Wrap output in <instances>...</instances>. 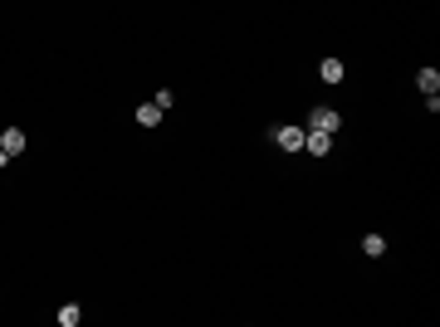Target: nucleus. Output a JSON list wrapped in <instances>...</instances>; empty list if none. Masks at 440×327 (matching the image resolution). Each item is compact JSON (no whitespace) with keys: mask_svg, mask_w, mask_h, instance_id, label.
<instances>
[{"mask_svg":"<svg viewBox=\"0 0 440 327\" xmlns=\"http://www.w3.org/2000/svg\"><path fill=\"white\" fill-rule=\"evenodd\" d=\"M337 127H342V112H337V108H313V112H309V127H304V132H328V137H332Z\"/></svg>","mask_w":440,"mask_h":327,"instance_id":"obj_1","label":"nucleus"},{"mask_svg":"<svg viewBox=\"0 0 440 327\" xmlns=\"http://www.w3.org/2000/svg\"><path fill=\"white\" fill-rule=\"evenodd\" d=\"M274 142H279V152H304V127L284 122V127H274Z\"/></svg>","mask_w":440,"mask_h":327,"instance_id":"obj_2","label":"nucleus"},{"mask_svg":"<svg viewBox=\"0 0 440 327\" xmlns=\"http://www.w3.org/2000/svg\"><path fill=\"white\" fill-rule=\"evenodd\" d=\"M0 152H5V156H20V152H25V132H20V127H5V132H0Z\"/></svg>","mask_w":440,"mask_h":327,"instance_id":"obj_3","label":"nucleus"},{"mask_svg":"<svg viewBox=\"0 0 440 327\" xmlns=\"http://www.w3.org/2000/svg\"><path fill=\"white\" fill-rule=\"evenodd\" d=\"M304 152L328 156V152H332V137H328V132H304Z\"/></svg>","mask_w":440,"mask_h":327,"instance_id":"obj_4","label":"nucleus"},{"mask_svg":"<svg viewBox=\"0 0 440 327\" xmlns=\"http://www.w3.org/2000/svg\"><path fill=\"white\" fill-rule=\"evenodd\" d=\"M416 88H421L426 98H436V88H440V74H436V69H421V74H416Z\"/></svg>","mask_w":440,"mask_h":327,"instance_id":"obj_5","label":"nucleus"},{"mask_svg":"<svg viewBox=\"0 0 440 327\" xmlns=\"http://www.w3.org/2000/svg\"><path fill=\"white\" fill-rule=\"evenodd\" d=\"M318 74H323V84H342V74H347V69H342V59H323V64H318Z\"/></svg>","mask_w":440,"mask_h":327,"instance_id":"obj_6","label":"nucleus"},{"mask_svg":"<svg viewBox=\"0 0 440 327\" xmlns=\"http://www.w3.org/2000/svg\"><path fill=\"white\" fill-rule=\"evenodd\" d=\"M362 254H367V259H382V254H387V239H382V234H367V239H362Z\"/></svg>","mask_w":440,"mask_h":327,"instance_id":"obj_7","label":"nucleus"},{"mask_svg":"<svg viewBox=\"0 0 440 327\" xmlns=\"http://www.w3.org/2000/svg\"><path fill=\"white\" fill-rule=\"evenodd\" d=\"M157 122H162V112L152 108V103H142V108H137V127H157Z\"/></svg>","mask_w":440,"mask_h":327,"instance_id":"obj_8","label":"nucleus"},{"mask_svg":"<svg viewBox=\"0 0 440 327\" xmlns=\"http://www.w3.org/2000/svg\"><path fill=\"white\" fill-rule=\"evenodd\" d=\"M79 318H84L79 303H64V308H59V327H79Z\"/></svg>","mask_w":440,"mask_h":327,"instance_id":"obj_9","label":"nucleus"},{"mask_svg":"<svg viewBox=\"0 0 440 327\" xmlns=\"http://www.w3.org/2000/svg\"><path fill=\"white\" fill-rule=\"evenodd\" d=\"M172 103H176V93H172V88H157V98H152V108H157V112H167Z\"/></svg>","mask_w":440,"mask_h":327,"instance_id":"obj_10","label":"nucleus"}]
</instances>
